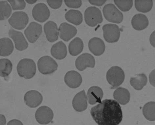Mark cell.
<instances>
[{
	"label": "cell",
	"mask_w": 155,
	"mask_h": 125,
	"mask_svg": "<svg viewBox=\"0 0 155 125\" xmlns=\"http://www.w3.org/2000/svg\"><path fill=\"white\" fill-rule=\"evenodd\" d=\"M91 114L98 125H118L123 119L121 107L119 103L114 100L103 101L91 109Z\"/></svg>",
	"instance_id": "1"
},
{
	"label": "cell",
	"mask_w": 155,
	"mask_h": 125,
	"mask_svg": "<svg viewBox=\"0 0 155 125\" xmlns=\"http://www.w3.org/2000/svg\"><path fill=\"white\" fill-rule=\"evenodd\" d=\"M17 70L19 76L25 79H30L36 73V65L35 62L30 59H23L19 62Z\"/></svg>",
	"instance_id": "2"
},
{
	"label": "cell",
	"mask_w": 155,
	"mask_h": 125,
	"mask_svg": "<svg viewBox=\"0 0 155 125\" xmlns=\"http://www.w3.org/2000/svg\"><path fill=\"white\" fill-rule=\"evenodd\" d=\"M108 82L111 85L112 88L120 85L124 81L125 75L123 70L118 66H114L108 70L107 73Z\"/></svg>",
	"instance_id": "3"
},
{
	"label": "cell",
	"mask_w": 155,
	"mask_h": 125,
	"mask_svg": "<svg viewBox=\"0 0 155 125\" xmlns=\"http://www.w3.org/2000/svg\"><path fill=\"white\" fill-rule=\"evenodd\" d=\"M39 71L44 75H50L55 72L58 67L56 61L51 57L45 56L41 57L38 61Z\"/></svg>",
	"instance_id": "4"
},
{
	"label": "cell",
	"mask_w": 155,
	"mask_h": 125,
	"mask_svg": "<svg viewBox=\"0 0 155 125\" xmlns=\"http://www.w3.org/2000/svg\"><path fill=\"white\" fill-rule=\"evenodd\" d=\"M84 20L89 26L94 27L101 23L103 21L101 11L95 7H90L84 12Z\"/></svg>",
	"instance_id": "5"
},
{
	"label": "cell",
	"mask_w": 155,
	"mask_h": 125,
	"mask_svg": "<svg viewBox=\"0 0 155 125\" xmlns=\"http://www.w3.org/2000/svg\"><path fill=\"white\" fill-rule=\"evenodd\" d=\"M103 11L104 18L108 21L120 23L123 20V14L112 4H108L104 6Z\"/></svg>",
	"instance_id": "6"
},
{
	"label": "cell",
	"mask_w": 155,
	"mask_h": 125,
	"mask_svg": "<svg viewBox=\"0 0 155 125\" xmlns=\"http://www.w3.org/2000/svg\"><path fill=\"white\" fill-rule=\"evenodd\" d=\"M29 21L28 14L22 11L14 13L9 19L8 22L14 28L21 30L25 28Z\"/></svg>",
	"instance_id": "7"
},
{
	"label": "cell",
	"mask_w": 155,
	"mask_h": 125,
	"mask_svg": "<svg viewBox=\"0 0 155 125\" xmlns=\"http://www.w3.org/2000/svg\"><path fill=\"white\" fill-rule=\"evenodd\" d=\"M104 37L108 43L117 42L120 36V30L119 27L116 24H108L103 27Z\"/></svg>",
	"instance_id": "8"
},
{
	"label": "cell",
	"mask_w": 155,
	"mask_h": 125,
	"mask_svg": "<svg viewBox=\"0 0 155 125\" xmlns=\"http://www.w3.org/2000/svg\"><path fill=\"white\" fill-rule=\"evenodd\" d=\"M35 117L38 123L42 125H46L52 122L54 117V113L50 107L43 106L37 109Z\"/></svg>",
	"instance_id": "9"
},
{
	"label": "cell",
	"mask_w": 155,
	"mask_h": 125,
	"mask_svg": "<svg viewBox=\"0 0 155 125\" xmlns=\"http://www.w3.org/2000/svg\"><path fill=\"white\" fill-rule=\"evenodd\" d=\"M50 11L48 6L44 3H38L32 10V15L35 20L40 22L47 21L50 16Z\"/></svg>",
	"instance_id": "10"
},
{
	"label": "cell",
	"mask_w": 155,
	"mask_h": 125,
	"mask_svg": "<svg viewBox=\"0 0 155 125\" xmlns=\"http://www.w3.org/2000/svg\"><path fill=\"white\" fill-rule=\"evenodd\" d=\"M95 64V59L91 54L85 53L78 57L75 61L77 69L82 71L87 67L94 68Z\"/></svg>",
	"instance_id": "11"
},
{
	"label": "cell",
	"mask_w": 155,
	"mask_h": 125,
	"mask_svg": "<svg viewBox=\"0 0 155 125\" xmlns=\"http://www.w3.org/2000/svg\"><path fill=\"white\" fill-rule=\"evenodd\" d=\"M42 31V26L38 23L32 22L25 30V36L31 43L35 42L41 36Z\"/></svg>",
	"instance_id": "12"
},
{
	"label": "cell",
	"mask_w": 155,
	"mask_h": 125,
	"mask_svg": "<svg viewBox=\"0 0 155 125\" xmlns=\"http://www.w3.org/2000/svg\"><path fill=\"white\" fill-rule=\"evenodd\" d=\"M26 105L31 108H34L39 106L43 100V97L39 92L35 90L27 92L24 97Z\"/></svg>",
	"instance_id": "13"
},
{
	"label": "cell",
	"mask_w": 155,
	"mask_h": 125,
	"mask_svg": "<svg viewBox=\"0 0 155 125\" xmlns=\"http://www.w3.org/2000/svg\"><path fill=\"white\" fill-rule=\"evenodd\" d=\"M9 35L14 42L15 48L18 50L22 51L28 48V43L22 33L11 28L9 31Z\"/></svg>",
	"instance_id": "14"
},
{
	"label": "cell",
	"mask_w": 155,
	"mask_h": 125,
	"mask_svg": "<svg viewBox=\"0 0 155 125\" xmlns=\"http://www.w3.org/2000/svg\"><path fill=\"white\" fill-rule=\"evenodd\" d=\"M59 33L61 39L68 42L75 36L77 33V30L74 26L64 22L60 26Z\"/></svg>",
	"instance_id": "15"
},
{
	"label": "cell",
	"mask_w": 155,
	"mask_h": 125,
	"mask_svg": "<svg viewBox=\"0 0 155 125\" xmlns=\"http://www.w3.org/2000/svg\"><path fill=\"white\" fill-rule=\"evenodd\" d=\"M87 98L84 90L77 94L72 101L73 107L79 112L83 111L87 107Z\"/></svg>",
	"instance_id": "16"
},
{
	"label": "cell",
	"mask_w": 155,
	"mask_h": 125,
	"mask_svg": "<svg viewBox=\"0 0 155 125\" xmlns=\"http://www.w3.org/2000/svg\"><path fill=\"white\" fill-rule=\"evenodd\" d=\"M64 80L65 84L72 88L79 87L82 82V77L80 74L75 71L67 72L64 76Z\"/></svg>",
	"instance_id": "17"
},
{
	"label": "cell",
	"mask_w": 155,
	"mask_h": 125,
	"mask_svg": "<svg viewBox=\"0 0 155 125\" xmlns=\"http://www.w3.org/2000/svg\"><path fill=\"white\" fill-rule=\"evenodd\" d=\"M44 30L48 41L53 42L58 39L59 30L56 23L52 21L46 22L44 26Z\"/></svg>",
	"instance_id": "18"
},
{
	"label": "cell",
	"mask_w": 155,
	"mask_h": 125,
	"mask_svg": "<svg viewBox=\"0 0 155 125\" xmlns=\"http://www.w3.org/2000/svg\"><path fill=\"white\" fill-rule=\"evenodd\" d=\"M88 48L95 56L101 55L105 50V45L101 39L94 37L91 39L88 42Z\"/></svg>",
	"instance_id": "19"
},
{
	"label": "cell",
	"mask_w": 155,
	"mask_h": 125,
	"mask_svg": "<svg viewBox=\"0 0 155 125\" xmlns=\"http://www.w3.org/2000/svg\"><path fill=\"white\" fill-rule=\"evenodd\" d=\"M103 96V92L102 89L95 86L89 88L87 93L89 103L92 105L101 103Z\"/></svg>",
	"instance_id": "20"
},
{
	"label": "cell",
	"mask_w": 155,
	"mask_h": 125,
	"mask_svg": "<svg viewBox=\"0 0 155 125\" xmlns=\"http://www.w3.org/2000/svg\"><path fill=\"white\" fill-rule=\"evenodd\" d=\"M51 53L52 56L56 59H63L67 56V46L62 41L58 42L52 46Z\"/></svg>",
	"instance_id": "21"
},
{
	"label": "cell",
	"mask_w": 155,
	"mask_h": 125,
	"mask_svg": "<svg viewBox=\"0 0 155 125\" xmlns=\"http://www.w3.org/2000/svg\"><path fill=\"white\" fill-rule=\"evenodd\" d=\"M148 18L145 15L139 14H136L131 21V24L134 29L141 30L146 28L149 25Z\"/></svg>",
	"instance_id": "22"
},
{
	"label": "cell",
	"mask_w": 155,
	"mask_h": 125,
	"mask_svg": "<svg viewBox=\"0 0 155 125\" xmlns=\"http://www.w3.org/2000/svg\"><path fill=\"white\" fill-rule=\"evenodd\" d=\"M114 98L116 101L122 105L128 103L130 99V93L128 90L123 88L116 89L114 93Z\"/></svg>",
	"instance_id": "23"
},
{
	"label": "cell",
	"mask_w": 155,
	"mask_h": 125,
	"mask_svg": "<svg viewBox=\"0 0 155 125\" xmlns=\"http://www.w3.org/2000/svg\"><path fill=\"white\" fill-rule=\"evenodd\" d=\"M14 45L12 41L7 37L2 38L0 40V55L2 56L10 55L13 51Z\"/></svg>",
	"instance_id": "24"
},
{
	"label": "cell",
	"mask_w": 155,
	"mask_h": 125,
	"mask_svg": "<svg viewBox=\"0 0 155 125\" xmlns=\"http://www.w3.org/2000/svg\"><path fill=\"white\" fill-rule=\"evenodd\" d=\"M65 17L68 21L76 25H80L83 21L82 13L77 10H69L65 14Z\"/></svg>",
	"instance_id": "25"
},
{
	"label": "cell",
	"mask_w": 155,
	"mask_h": 125,
	"mask_svg": "<svg viewBox=\"0 0 155 125\" xmlns=\"http://www.w3.org/2000/svg\"><path fill=\"white\" fill-rule=\"evenodd\" d=\"M83 42L79 37H76L70 43L69 52L71 55L76 56L83 51L84 49Z\"/></svg>",
	"instance_id": "26"
},
{
	"label": "cell",
	"mask_w": 155,
	"mask_h": 125,
	"mask_svg": "<svg viewBox=\"0 0 155 125\" xmlns=\"http://www.w3.org/2000/svg\"><path fill=\"white\" fill-rule=\"evenodd\" d=\"M147 78L145 74L141 73L138 74L135 77L131 78L130 79V85L137 90H141L147 82Z\"/></svg>",
	"instance_id": "27"
},
{
	"label": "cell",
	"mask_w": 155,
	"mask_h": 125,
	"mask_svg": "<svg viewBox=\"0 0 155 125\" xmlns=\"http://www.w3.org/2000/svg\"><path fill=\"white\" fill-rule=\"evenodd\" d=\"M143 113L145 118L150 121L155 120V102L150 101L146 103L143 109Z\"/></svg>",
	"instance_id": "28"
},
{
	"label": "cell",
	"mask_w": 155,
	"mask_h": 125,
	"mask_svg": "<svg viewBox=\"0 0 155 125\" xmlns=\"http://www.w3.org/2000/svg\"><path fill=\"white\" fill-rule=\"evenodd\" d=\"M0 75L3 78L8 76L12 71L13 65L11 62L6 58L1 59L0 60Z\"/></svg>",
	"instance_id": "29"
},
{
	"label": "cell",
	"mask_w": 155,
	"mask_h": 125,
	"mask_svg": "<svg viewBox=\"0 0 155 125\" xmlns=\"http://www.w3.org/2000/svg\"><path fill=\"white\" fill-rule=\"evenodd\" d=\"M135 5L137 11L142 13H147L152 9V1H135Z\"/></svg>",
	"instance_id": "30"
},
{
	"label": "cell",
	"mask_w": 155,
	"mask_h": 125,
	"mask_svg": "<svg viewBox=\"0 0 155 125\" xmlns=\"http://www.w3.org/2000/svg\"><path fill=\"white\" fill-rule=\"evenodd\" d=\"M12 13L10 5L6 1L0 2V20L4 21L8 18Z\"/></svg>",
	"instance_id": "31"
},
{
	"label": "cell",
	"mask_w": 155,
	"mask_h": 125,
	"mask_svg": "<svg viewBox=\"0 0 155 125\" xmlns=\"http://www.w3.org/2000/svg\"><path fill=\"white\" fill-rule=\"evenodd\" d=\"M114 2L118 8L123 11H129L133 5V1H114Z\"/></svg>",
	"instance_id": "32"
},
{
	"label": "cell",
	"mask_w": 155,
	"mask_h": 125,
	"mask_svg": "<svg viewBox=\"0 0 155 125\" xmlns=\"http://www.w3.org/2000/svg\"><path fill=\"white\" fill-rule=\"evenodd\" d=\"M10 4L12 9L14 10H21L25 8L26 6V3L24 1H8Z\"/></svg>",
	"instance_id": "33"
},
{
	"label": "cell",
	"mask_w": 155,
	"mask_h": 125,
	"mask_svg": "<svg viewBox=\"0 0 155 125\" xmlns=\"http://www.w3.org/2000/svg\"><path fill=\"white\" fill-rule=\"evenodd\" d=\"M66 5L71 8H78L82 5V2L81 1H64Z\"/></svg>",
	"instance_id": "34"
},
{
	"label": "cell",
	"mask_w": 155,
	"mask_h": 125,
	"mask_svg": "<svg viewBox=\"0 0 155 125\" xmlns=\"http://www.w3.org/2000/svg\"><path fill=\"white\" fill-rule=\"evenodd\" d=\"M47 2L49 6L54 9L59 8L63 3L62 1H47Z\"/></svg>",
	"instance_id": "35"
},
{
	"label": "cell",
	"mask_w": 155,
	"mask_h": 125,
	"mask_svg": "<svg viewBox=\"0 0 155 125\" xmlns=\"http://www.w3.org/2000/svg\"><path fill=\"white\" fill-rule=\"evenodd\" d=\"M106 1H99V0H90L89 1V2L91 4L98 6H101L103 5L106 2Z\"/></svg>",
	"instance_id": "36"
},
{
	"label": "cell",
	"mask_w": 155,
	"mask_h": 125,
	"mask_svg": "<svg viewBox=\"0 0 155 125\" xmlns=\"http://www.w3.org/2000/svg\"><path fill=\"white\" fill-rule=\"evenodd\" d=\"M149 79L150 84L155 87V69L150 73Z\"/></svg>",
	"instance_id": "37"
},
{
	"label": "cell",
	"mask_w": 155,
	"mask_h": 125,
	"mask_svg": "<svg viewBox=\"0 0 155 125\" xmlns=\"http://www.w3.org/2000/svg\"><path fill=\"white\" fill-rule=\"evenodd\" d=\"M7 125H24V124L21 121L17 119H13L10 121L8 123Z\"/></svg>",
	"instance_id": "38"
},
{
	"label": "cell",
	"mask_w": 155,
	"mask_h": 125,
	"mask_svg": "<svg viewBox=\"0 0 155 125\" xmlns=\"http://www.w3.org/2000/svg\"><path fill=\"white\" fill-rule=\"evenodd\" d=\"M150 41L151 44L155 48V30L151 34Z\"/></svg>",
	"instance_id": "39"
},
{
	"label": "cell",
	"mask_w": 155,
	"mask_h": 125,
	"mask_svg": "<svg viewBox=\"0 0 155 125\" xmlns=\"http://www.w3.org/2000/svg\"><path fill=\"white\" fill-rule=\"evenodd\" d=\"M1 125H5L6 119L5 117L2 114L1 115Z\"/></svg>",
	"instance_id": "40"
},
{
	"label": "cell",
	"mask_w": 155,
	"mask_h": 125,
	"mask_svg": "<svg viewBox=\"0 0 155 125\" xmlns=\"http://www.w3.org/2000/svg\"><path fill=\"white\" fill-rule=\"evenodd\" d=\"M37 1H32V0H31V1H26V2L29 4H33L35 3H36Z\"/></svg>",
	"instance_id": "41"
}]
</instances>
